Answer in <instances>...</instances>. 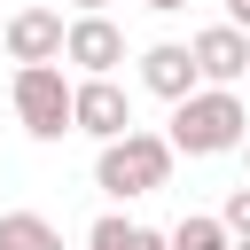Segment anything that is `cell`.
<instances>
[{"mask_svg": "<svg viewBox=\"0 0 250 250\" xmlns=\"http://www.w3.org/2000/svg\"><path fill=\"white\" fill-rule=\"evenodd\" d=\"M180 156H234L250 141V109L234 86H195L188 102H172V133H164Z\"/></svg>", "mask_w": 250, "mask_h": 250, "instance_id": "1", "label": "cell"}, {"mask_svg": "<svg viewBox=\"0 0 250 250\" xmlns=\"http://www.w3.org/2000/svg\"><path fill=\"white\" fill-rule=\"evenodd\" d=\"M172 141L164 133H148V125H133V133H117V141H102V156H94V188L109 195V203H133V195H156L164 180H172Z\"/></svg>", "mask_w": 250, "mask_h": 250, "instance_id": "2", "label": "cell"}, {"mask_svg": "<svg viewBox=\"0 0 250 250\" xmlns=\"http://www.w3.org/2000/svg\"><path fill=\"white\" fill-rule=\"evenodd\" d=\"M70 78H62V62H16V78H8V102H16V125L31 133V141H62V133H78L70 125Z\"/></svg>", "mask_w": 250, "mask_h": 250, "instance_id": "3", "label": "cell"}, {"mask_svg": "<svg viewBox=\"0 0 250 250\" xmlns=\"http://www.w3.org/2000/svg\"><path fill=\"white\" fill-rule=\"evenodd\" d=\"M70 125H78L86 141H117V133H133V102H125V86H117V78H78V94H70Z\"/></svg>", "mask_w": 250, "mask_h": 250, "instance_id": "4", "label": "cell"}, {"mask_svg": "<svg viewBox=\"0 0 250 250\" xmlns=\"http://www.w3.org/2000/svg\"><path fill=\"white\" fill-rule=\"evenodd\" d=\"M62 39H70V23H62L55 8H16V16L0 23L8 62H62Z\"/></svg>", "mask_w": 250, "mask_h": 250, "instance_id": "5", "label": "cell"}, {"mask_svg": "<svg viewBox=\"0 0 250 250\" xmlns=\"http://www.w3.org/2000/svg\"><path fill=\"white\" fill-rule=\"evenodd\" d=\"M62 62H78V78H117V62H125V31H117L109 16H70Z\"/></svg>", "mask_w": 250, "mask_h": 250, "instance_id": "6", "label": "cell"}, {"mask_svg": "<svg viewBox=\"0 0 250 250\" xmlns=\"http://www.w3.org/2000/svg\"><path fill=\"white\" fill-rule=\"evenodd\" d=\"M188 47H195L203 86H234V78H250V31H242V23H203Z\"/></svg>", "mask_w": 250, "mask_h": 250, "instance_id": "7", "label": "cell"}, {"mask_svg": "<svg viewBox=\"0 0 250 250\" xmlns=\"http://www.w3.org/2000/svg\"><path fill=\"white\" fill-rule=\"evenodd\" d=\"M141 86H148L156 102H188V94L203 86V70H195V47H180V39H156V47H141Z\"/></svg>", "mask_w": 250, "mask_h": 250, "instance_id": "8", "label": "cell"}, {"mask_svg": "<svg viewBox=\"0 0 250 250\" xmlns=\"http://www.w3.org/2000/svg\"><path fill=\"white\" fill-rule=\"evenodd\" d=\"M0 250H62V234L39 211H0Z\"/></svg>", "mask_w": 250, "mask_h": 250, "instance_id": "9", "label": "cell"}, {"mask_svg": "<svg viewBox=\"0 0 250 250\" xmlns=\"http://www.w3.org/2000/svg\"><path fill=\"white\" fill-rule=\"evenodd\" d=\"M172 250H234V234H227V219H203V211H188V219L172 227Z\"/></svg>", "mask_w": 250, "mask_h": 250, "instance_id": "10", "label": "cell"}, {"mask_svg": "<svg viewBox=\"0 0 250 250\" xmlns=\"http://www.w3.org/2000/svg\"><path fill=\"white\" fill-rule=\"evenodd\" d=\"M125 242H133V219H125V211H102V219L86 227V250H125Z\"/></svg>", "mask_w": 250, "mask_h": 250, "instance_id": "11", "label": "cell"}, {"mask_svg": "<svg viewBox=\"0 0 250 250\" xmlns=\"http://www.w3.org/2000/svg\"><path fill=\"white\" fill-rule=\"evenodd\" d=\"M219 219H227V234H234V242H250V180L227 195V211H219Z\"/></svg>", "mask_w": 250, "mask_h": 250, "instance_id": "12", "label": "cell"}, {"mask_svg": "<svg viewBox=\"0 0 250 250\" xmlns=\"http://www.w3.org/2000/svg\"><path fill=\"white\" fill-rule=\"evenodd\" d=\"M125 250H172V234H156V227H133V242Z\"/></svg>", "mask_w": 250, "mask_h": 250, "instance_id": "13", "label": "cell"}, {"mask_svg": "<svg viewBox=\"0 0 250 250\" xmlns=\"http://www.w3.org/2000/svg\"><path fill=\"white\" fill-rule=\"evenodd\" d=\"M227 23H242V31H250V0H227Z\"/></svg>", "mask_w": 250, "mask_h": 250, "instance_id": "14", "label": "cell"}, {"mask_svg": "<svg viewBox=\"0 0 250 250\" xmlns=\"http://www.w3.org/2000/svg\"><path fill=\"white\" fill-rule=\"evenodd\" d=\"M141 8H156V16H180V8H188V0H141Z\"/></svg>", "mask_w": 250, "mask_h": 250, "instance_id": "15", "label": "cell"}, {"mask_svg": "<svg viewBox=\"0 0 250 250\" xmlns=\"http://www.w3.org/2000/svg\"><path fill=\"white\" fill-rule=\"evenodd\" d=\"M70 8H78V16H102V8H109V0H70Z\"/></svg>", "mask_w": 250, "mask_h": 250, "instance_id": "16", "label": "cell"}, {"mask_svg": "<svg viewBox=\"0 0 250 250\" xmlns=\"http://www.w3.org/2000/svg\"><path fill=\"white\" fill-rule=\"evenodd\" d=\"M242 172H250V141H242Z\"/></svg>", "mask_w": 250, "mask_h": 250, "instance_id": "17", "label": "cell"}, {"mask_svg": "<svg viewBox=\"0 0 250 250\" xmlns=\"http://www.w3.org/2000/svg\"><path fill=\"white\" fill-rule=\"evenodd\" d=\"M234 250H250V242H234Z\"/></svg>", "mask_w": 250, "mask_h": 250, "instance_id": "18", "label": "cell"}]
</instances>
